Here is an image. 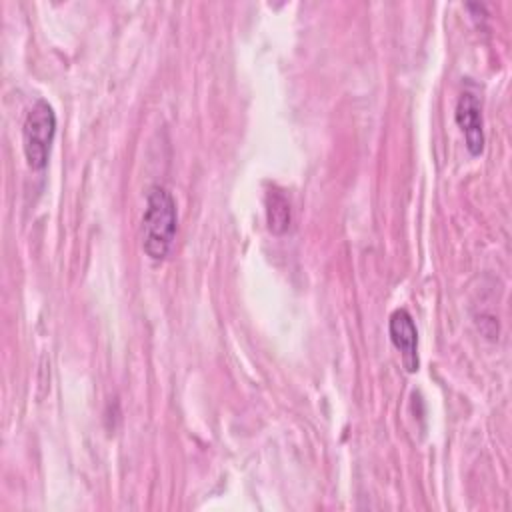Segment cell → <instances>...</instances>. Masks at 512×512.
I'll return each instance as SVG.
<instances>
[{"mask_svg": "<svg viewBox=\"0 0 512 512\" xmlns=\"http://www.w3.org/2000/svg\"><path fill=\"white\" fill-rule=\"evenodd\" d=\"M178 228V210L172 192L160 184L146 194L142 214V248L148 258L160 262L172 252Z\"/></svg>", "mask_w": 512, "mask_h": 512, "instance_id": "6da1fadb", "label": "cell"}, {"mask_svg": "<svg viewBox=\"0 0 512 512\" xmlns=\"http://www.w3.org/2000/svg\"><path fill=\"white\" fill-rule=\"evenodd\" d=\"M56 134V114L46 100H36L22 124V150L28 168L44 170Z\"/></svg>", "mask_w": 512, "mask_h": 512, "instance_id": "7a4b0ae2", "label": "cell"}, {"mask_svg": "<svg viewBox=\"0 0 512 512\" xmlns=\"http://www.w3.org/2000/svg\"><path fill=\"white\" fill-rule=\"evenodd\" d=\"M454 120H456L458 128L464 134L468 152L472 156H480L482 150H484V120H482L480 98L474 92L464 90L458 96L456 110H454Z\"/></svg>", "mask_w": 512, "mask_h": 512, "instance_id": "3957f363", "label": "cell"}, {"mask_svg": "<svg viewBox=\"0 0 512 512\" xmlns=\"http://www.w3.org/2000/svg\"><path fill=\"white\" fill-rule=\"evenodd\" d=\"M388 334L392 346L400 352L402 364L408 372H416L418 360V330L406 308H396L388 320Z\"/></svg>", "mask_w": 512, "mask_h": 512, "instance_id": "277c9868", "label": "cell"}, {"mask_svg": "<svg viewBox=\"0 0 512 512\" xmlns=\"http://www.w3.org/2000/svg\"><path fill=\"white\" fill-rule=\"evenodd\" d=\"M264 206H266V224H268V230H270L272 234H276V236H282L284 232H288L290 222H292L288 198H286L280 190L270 188V190L266 192Z\"/></svg>", "mask_w": 512, "mask_h": 512, "instance_id": "5b68a950", "label": "cell"}]
</instances>
